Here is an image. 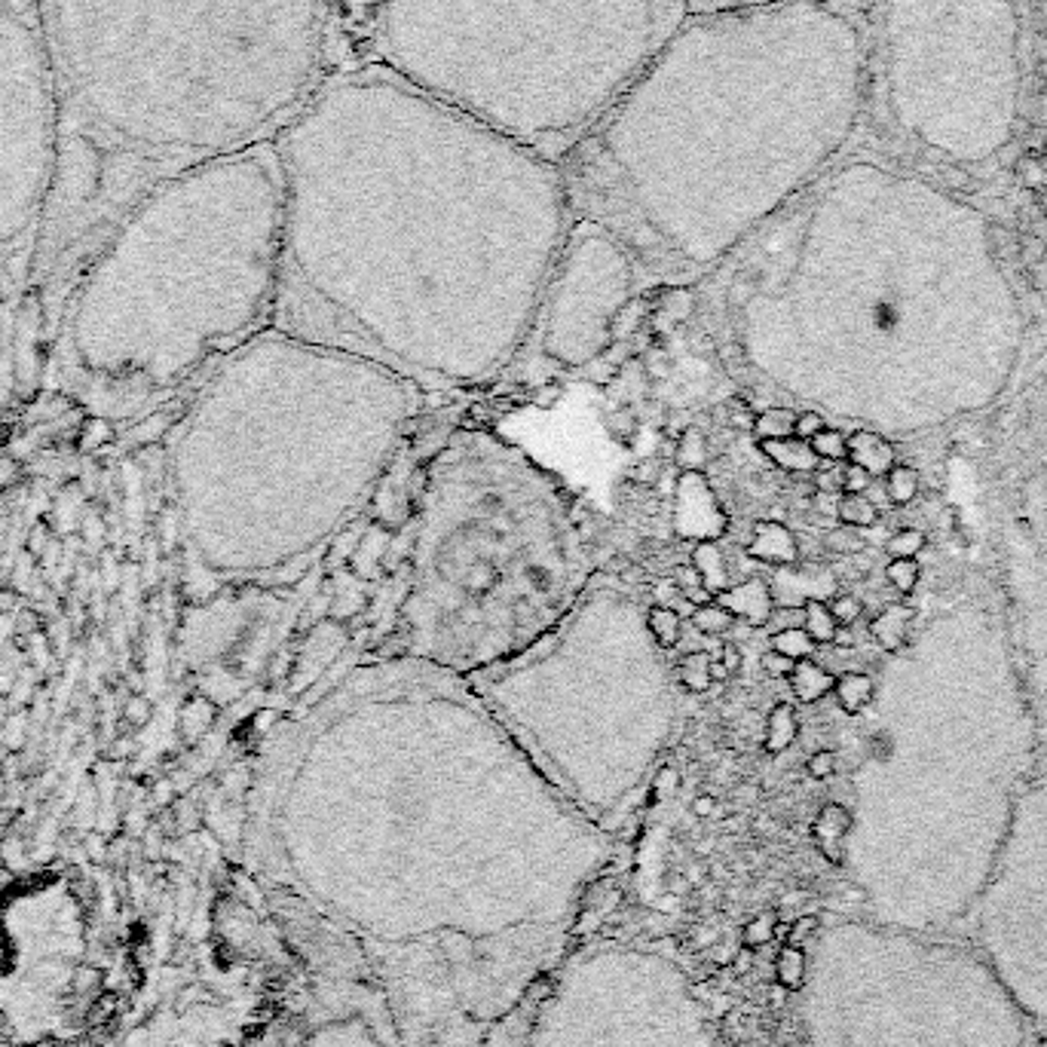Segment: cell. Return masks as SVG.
Segmentation results:
<instances>
[{
  "label": "cell",
  "mask_w": 1047,
  "mask_h": 1047,
  "mask_svg": "<svg viewBox=\"0 0 1047 1047\" xmlns=\"http://www.w3.org/2000/svg\"><path fill=\"white\" fill-rule=\"evenodd\" d=\"M270 328L423 392L512 372L573 224L561 166L387 68L331 71L273 138Z\"/></svg>",
  "instance_id": "1"
},
{
  "label": "cell",
  "mask_w": 1047,
  "mask_h": 1047,
  "mask_svg": "<svg viewBox=\"0 0 1047 1047\" xmlns=\"http://www.w3.org/2000/svg\"><path fill=\"white\" fill-rule=\"evenodd\" d=\"M871 105L852 0L690 10L564 160L573 218L641 285H698L845 160Z\"/></svg>",
  "instance_id": "2"
},
{
  "label": "cell",
  "mask_w": 1047,
  "mask_h": 1047,
  "mask_svg": "<svg viewBox=\"0 0 1047 1047\" xmlns=\"http://www.w3.org/2000/svg\"><path fill=\"white\" fill-rule=\"evenodd\" d=\"M423 392L264 328L218 358L169 438L178 527L218 585H291L395 463Z\"/></svg>",
  "instance_id": "3"
},
{
  "label": "cell",
  "mask_w": 1047,
  "mask_h": 1047,
  "mask_svg": "<svg viewBox=\"0 0 1047 1047\" xmlns=\"http://www.w3.org/2000/svg\"><path fill=\"white\" fill-rule=\"evenodd\" d=\"M65 135L157 181L273 142L331 71L328 0H37Z\"/></svg>",
  "instance_id": "4"
},
{
  "label": "cell",
  "mask_w": 1047,
  "mask_h": 1047,
  "mask_svg": "<svg viewBox=\"0 0 1047 1047\" xmlns=\"http://www.w3.org/2000/svg\"><path fill=\"white\" fill-rule=\"evenodd\" d=\"M282 218L273 142L147 187L77 291V362L101 380L160 389L270 328Z\"/></svg>",
  "instance_id": "5"
},
{
  "label": "cell",
  "mask_w": 1047,
  "mask_h": 1047,
  "mask_svg": "<svg viewBox=\"0 0 1047 1047\" xmlns=\"http://www.w3.org/2000/svg\"><path fill=\"white\" fill-rule=\"evenodd\" d=\"M395 625L377 656L475 674L564 619L600 548L564 482L509 438L460 426L419 468Z\"/></svg>",
  "instance_id": "6"
},
{
  "label": "cell",
  "mask_w": 1047,
  "mask_h": 1047,
  "mask_svg": "<svg viewBox=\"0 0 1047 1047\" xmlns=\"http://www.w3.org/2000/svg\"><path fill=\"white\" fill-rule=\"evenodd\" d=\"M686 13V0H377L374 62L561 162Z\"/></svg>",
  "instance_id": "7"
},
{
  "label": "cell",
  "mask_w": 1047,
  "mask_h": 1047,
  "mask_svg": "<svg viewBox=\"0 0 1047 1047\" xmlns=\"http://www.w3.org/2000/svg\"><path fill=\"white\" fill-rule=\"evenodd\" d=\"M468 683L533 766L595 818L644 781L674 732L665 649L641 597L610 573L536 644Z\"/></svg>",
  "instance_id": "8"
},
{
  "label": "cell",
  "mask_w": 1047,
  "mask_h": 1047,
  "mask_svg": "<svg viewBox=\"0 0 1047 1047\" xmlns=\"http://www.w3.org/2000/svg\"><path fill=\"white\" fill-rule=\"evenodd\" d=\"M812 1026L818 1047H1032V1023L971 943L894 925L824 940Z\"/></svg>",
  "instance_id": "9"
},
{
  "label": "cell",
  "mask_w": 1047,
  "mask_h": 1047,
  "mask_svg": "<svg viewBox=\"0 0 1047 1047\" xmlns=\"http://www.w3.org/2000/svg\"><path fill=\"white\" fill-rule=\"evenodd\" d=\"M894 130L952 166L1011 145L1023 105V25L1011 0H886L871 89Z\"/></svg>",
  "instance_id": "10"
},
{
  "label": "cell",
  "mask_w": 1047,
  "mask_h": 1047,
  "mask_svg": "<svg viewBox=\"0 0 1047 1047\" xmlns=\"http://www.w3.org/2000/svg\"><path fill=\"white\" fill-rule=\"evenodd\" d=\"M65 120L37 0H0V245L47 215Z\"/></svg>",
  "instance_id": "11"
},
{
  "label": "cell",
  "mask_w": 1047,
  "mask_h": 1047,
  "mask_svg": "<svg viewBox=\"0 0 1047 1047\" xmlns=\"http://www.w3.org/2000/svg\"><path fill=\"white\" fill-rule=\"evenodd\" d=\"M971 947L999 974L1035 1026H1047V808L1001 842L967 913Z\"/></svg>",
  "instance_id": "12"
},
{
  "label": "cell",
  "mask_w": 1047,
  "mask_h": 1047,
  "mask_svg": "<svg viewBox=\"0 0 1047 1047\" xmlns=\"http://www.w3.org/2000/svg\"><path fill=\"white\" fill-rule=\"evenodd\" d=\"M637 289L629 252L604 227L573 218L521 355L536 350L564 372L592 365L610 353L612 319Z\"/></svg>",
  "instance_id": "13"
},
{
  "label": "cell",
  "mask_w": 1047,
  "mask_h": 1047,
  "mask_svg": "<svg viewBox=\"0 0 1047 1047\" xmlns=\"http://www.w3.org/2000/svg\"><path fill=\"white\" fill-rule=\"evenodd\" d=\"M350 641H353V631L346 622H338V619H319L313 629L306 631L304 644H301V653L297 659L291 665L289 674V693L291 695H306L319 680H322L334 665H338L346 649H350Z\"/></svg>",
  "instance_id": "14"
},
{
  "label": "cell",
  "mask_w": 1047,
  "mask_h": 1047,
  "mask_svg": "<svg viewBox=\"0 0 1047 1047\" xmlns=\"http://www.w3.org/2000/svg\"><path fill=\"white\" fill-rule=\"evenodd\" d=\"M674 531L683 539L693 543H717L720 533L726 531V518L720 512V506L714 500L708 478L698 487V502H693L690 484L680 475L674 487Z\"/></svg>",
  "instance_id": "15"
},
{
  "label": "cell",
  "mask_w": 1047,
  "mask_h": 1047,
  "mask_svg": "<svg viewBox=\"0 0 1047 1047\" xmlns=\"http://www.w3.org/2000/svg\"><path fill=\"white\" fill-rule=\"evenodd\" d=\"M714 600L732 612L739 622L751 625V629H766L775 610L772 585L766 580H759V576H747V580L739 582V585H732V588H726L720 595H714Z\"/></svg>",
  "instance_id": "16"
},
{
  "label": "cell",
  "mask_w": 1047,
  "mask_h": 1047,
  "mask_svg": "<svg viewBox=\"0 0 1047 1047\" xmlns=\"http://www.w3.org/2000/svg\"><path fill=\"white\" fill-rule=\"evenodd\" d=\"M747 558L784 570L800 561V539L781 521H759L747 543Z\"/></svg>",
  "instance_id": "17"
},
{
  "label": "cell",
  "mask_w": 1047,
  "mask_h": 1047,
  "mask_svg": "<svg viewBox=\"0 0 1047 1047\" xmlns=\"http://www.w3.org/2000/svg\"><path fill=\"white\" fill-rule=\"evenodd\" d=\"M849 463L861 466L871 478H886L891 468L898 466V451L894 445L871 429H854L849 436Z\"/></svg>",
  "instance_id": "18"
},
{
  "label": "cell",
  "mask_w": 1047,
  "mask_h": 1047,
  "mask_svg": "<svg viewBox=\"0 0 1047 1047\" xmlns=\"http://www.w3.org/2000/svg\"><path fill=\"white\" fill-rule=\"evenodd\" d=\"M392 548V531L384 524H374L365 531V536L358 539L350 567H353L355 580H380L387 570V555Z\"/></svg>",
  "instance_id": "19"
},
{
  "label": "cell",
  "mask_w": 1047,
  "mask_h": 1047,
  "mask_svg": "<svg viewBox=\"0 0 1047 1047\" xmlns=\"http://www.w3.org/2000/svg\"><path fill=\"white\" fill-rule=\"evenodd\" d=\"M763 456L778 466L781 472H790V475H812L821 468V460L818 453L812 451V445L803 441V438L790 436V438H775V441H757Z\"/></svg>",
  "instance_id": "20"
},
{
  "label": "cell",
  "mask_w": 1047,
  "mask_h": 1047,
  "mask_svg": "<svg viewBox=\"0 0 1047 1047\" xmlns=\"http://www.w3.org/2000/svg\"><path fill=\"white\" fill-rule=\"evenodd\" d=\"M916 625V610L913 607H903V604H888L886 610L879 612L876 619L871 622V634L876 644L888 649V653H898L906 646L910 641V629Z\"/></svg>",
  "instance_id": "21"
},
{
  "label": "cell",
  "mask_w": 1047,
  "mask_h": 1047,
  "mask_svg": "<svg viewBox=\"0 0 1047 1047\" xmlns=\"http://www.w3.org/2000/svg\"><path fill=\"white\" fill-rule=\"evenodd\" d=\"M790 693L796 695V702L803 705H815L821 702L824 695L833 693V683H837V674L827 671L824 665H818L815 659H803L793 665V671L788 674Z\"/></svg>",
  "instance_id": "22"
},
{
  "label": "cell",
  "mask_w": 1047,
  "mask_h": 1047,
  "mask_svg": "<svg viewBox=\"0 0 1047 1047\" xmlns=\"http://www.w3.org/2000/svg\"><path fill=\"white\" fill-rule=\"evenodd\" d=\"M833 695H837V705L849 717L861 714L864 708H871L873 695H876V683H873L871 674L864 671H845V674L837 677L833 683Z\"/></svg>",
  "instance_id": "23"
},
{
  "label": "cell",
  "mask_w": 1047,
  "mask_h": 1047,
  "mask_svg": "<svg viewBox=\"0 0 1047 1047\" xmlns=\"http://www.w3.org/2000/svg\"><path fill=\"white\" fill-rule=\"evenodd\" d=\"M690 564L702 573V582H705V588H708L710 595H720L726 588H732V585H729V567H726L720 543H695L693 561H690Z\"/></svg>",
  "instance_id": "24"
},
{
  "label": "cell",
  "mask_w": 1047,
  "mask_h": 1047,
  "mask_svg": "<svg viewBox=\"0 0 1047 1047\" xmlns=\"http://www.w3.org/2000/svg\"><path fill=\"white\" fill-rule=\"evenodd\" d=\"M796 735H800V717H796V710H793V705H788V702H778V705L769 710V717H766V751H769V754H781V751H788L790 744L796 742Z\"/></svg>",
  "instance_id": "25"
},
{
  "label": "cell",
  "mask_w": 1047,
  "mask_h": 1047,
  "mask_svg": "<svg viewBox=\"0 0 1047 1047\" xmlns=\"http://www.w3.org/2000/svg\"><path fill=\"white\" fill-rule=\"evenodd\" d=\"M879 506L867 494H839L837 521L854 531H871L879 524Z\"/></svg>",
  "instance_id": "26"
},
{
  "label": "cell",
  "mask_w": 1047,
  "mask_h": 1047,
  "mask_svg": "<svg viewBox=\"0 0 1047 1047\" xmlns=\"http://www.w3.org/2000/svg\"><path fill=\"white\" fill-rule=\"evenodd\" d=\"M793 426H796V411L790 404H769L757 411L751 433L757 441H775V438L793 436Z\"/></svg>",
  "instance_id": "27"
},
{
  "label": "cell",
  "mask_w": 1047,
  "mask_h": 1047,
  "mask_svg": "<svg viewBox=\"0 0 1047 1047\" xmlns=\"http://www.w3.org/2000/svg\"><path fill=\"white\" fill-rule=\"evenodd\" d=\"M677 683L693 695H705L714 686L710 677V653L708 649H695L690 656L677 661Z\"/></svg>",
  "instance_id": "28"
},
{
  "label": "cell",
  "mask_w": 1047,
  "mask_h": 1047,
  "mask_svg": "<svg viewBox=\"0 0 1047 1047\" xmlns=\"http://www.w3.org/2000/svg\"><path fill=\"white\" fill-rule=\"evenodd\" d=\"M646 629H649L653 641H656L665 653H671V649L680 644V637H683V619H680V612L671 610V607L653 604V607H646Z\"/></svg>",
  "instance_id": "29"
},
{
  "label": "cell",
  "mask_w": 1047,
  "mask_h": 1047,
  "mask_svg": "<svg viewBox=\"0 0 1047 1047\" xmlns=\"http://www.w3.org/2000/svg\"><path fill=\"white\" fill-rule=\"evenodd\" d=\"M803 612H806V619H803V629H806V634L815 641L818 646H824V644H833V634H837V619H833V612H830V607L824 604L821 597H808L806 604H803Z\"/></svg>",
  "instance_id": "30"
},
{
  "label": "cell",
  "mask_w": 1047,
  "mask_h": 1047,
  "mask_svg": "<svg viewBox=\"0 0 1047 1047\" xmlns=\"http://www.w3.org/2000/svg\"><path fill=\"white\" fill-rule=\"evenodd\" d=\"M674 456L683 472H698L708 463V438L698 426H686L674 445Z\"/></svg>",
  "instance_id": "31"
},
{
  "label": "cell",
  "mask_w": 1047,
  "mask_h": 1047,
  "mask_svg": "<svg viewBox=\"0 0 1047 1047\" xmlns=\"http://www.w3.org/2000/svg\"><path fill=\"white\" fill-rule=\"evenodd\" d=\"M690 622H693V629L698 631V634H705V637H723V634H729V631L735 629V622H739V619L726 610V607H720L717 600H710V604L695 607L693 616H690Z\"/></svg>",
  "instance_id": "32"
},
{
  "label": "cell",
  "mask_w": 1047,
  "mask_h": 1047,
  "mask_svg": "<svg viewBox=\"0 0 1047 1047\" xmlns=\"http://www.w3.org/2000/svg\"><path fill=\"white\" fill-rule=\"evenodd\" d=\"M918 472L913 466H894L886 475V497L891 506H910L918 497Z\"/></svg>",
  "instance_id": "33"
},
{
  "label": "cell",
  "mask_w": 1047,
  "mask_h": 1047,
  "mask_svg": "<svg viewBox=\"0 0 1047 1047\" xmlns=\"http://www.w3.org/2000/svg\"><path fill=\"white\" fill-rule=\"evenodd\" d=\"M772 649L775 653H781V656H788V659H793V661H803V659H812V653L818 649V644L812 641L806 634V629H784V631H775L772 634Z\"/></svg>",
  "instance_id": "34"
},
{
  "label": "cell",
  "mask_w": 1047,
  "mask_h": 1047,
  "mask_svg": "<svg viewBox=\"0 0 1047 1047\" xmlns=\"http://www.w3.org/2000/svg\"><path fill=\"white\" fill-rule=\"evenodd\" d=\"M646 316H649V309H646L644 297H631L629 304L619 309V316L612 319V340L619 343V340L634 338L646 325Z\"/></svg>",
  "instance_id": "35"
},
{
  "label": "cell",
  "mask_w": 1047,
  "mask_h": 1047,
  "mask_svg": "<svg viewBox=\"0 0 1047 1047\" xmlns=\"http://www.w3.org/2000/svg\"><path fill=\"white\" fill-rule=\"evenodd\" d=\"M812 451L818 453L821 463H842L849 460V436L842 429H833V426H824L818 436L808 441Z\"/></svg>",
  "instance_id": "36"
},
{
  "label": "cell",
  "mask_w": 1047,
  "mask_h": 1047,
  "mask_svg": "<svg viewBox=\"0 0 1047 1047\" xmlns=\"http://www.w3.org/2000/svg\"><path fill=\"white\" fill-rule=\"evenodd\" d=\"M886 580L898 595H913L922 580V567L916 558H891V564L886 567Z\"/></svg>",
  "instance_id": "37"
},
{
  "label": "cell",
  "mask_w": 1047,
  "mask_h": 1047,
  "mask_svg": "<svg viewBox=\"0 0 1047 1047\" xmlns=\"http://www.w3.org/2000/svg\"><path fill=\"white\" fill-rule=\"evenodd\" d=\"M925 533L916 531V527H903L898 531L891 539L886 543V551L891 558H918V551L925 548Z\"/></svg>",
  "instance_id": "38"
},
{
  "label": "cell",
  "mask_w": 1047,
  "mask_h": 1047,
  "mask_svg": "<svg viewBox=\"0 0 1047 1047\" xmlns=\"http://www.w3.org/2000/svg\"><path fill=\"white\" fill-rule=\"evenodd\" d=\"M824 546L830 548V551H837V555H861V548H864V539L857 536V531H854V527H845V524H839L837 531H830L827 536H824Z\"/></svg>",
  "instance_id": "39"
},
{
  "label": "cell",
  "mask_w": 1047,
  "mask_h": 1047,
  "mask_svg": "<svg viewBox=\"0 0 1047 1047\" xmlns=\"http://www.w3.org/2000/svg\"><path fill=\"white\" fill-rule=\"evenodd\" d=\"M830 607V612H833V619H837V625H854L857 619H861V612H864V604H861V597L857 595H833V600L827 604Z\"/></svg>",
  "instance_id": "40"
},
{
  "label": "cell",
  "mask_w": 1047,
  "mask_h": 1047,
  "mask_svg": "<svg viewBox=\"0 0 1047 1047\" xmlns=\"http://www.w3.org/2000/svg\"><path fill=\"white\" fill-rule=\"evenodd\" d=\"M803 619H806V612H803V607H775L772 610V619H769V625L766 629L772 631H784V629H803Z\"/></svg>",
  "instance_id": "41"
},
{
  "label": "cell",
  "mask_w": 1047,
  "mask_h": 1047,
  "mask_svg": "<svg viewBox=\"0 0 1047 1047\" xmlns=\"http://www.w3.org/2000/svg\"><path fill=\"white\" fill-rule=\"evenodd\" d=\"M824 426H827V423H824V417L818 414V411H796V426H793V436L803 438V441H812V438L821 433Z\"/></svg>",
  "instance_id": "42"
},
{
  "label": "cell",
  "mask_w": 1047,
  "mask_h": 1047,
  "mask_svg": "<svg viewBox=\"0 0 1047 1047\" xmlns=\"http://www.w3.org/2000/svg\"><path fill=\"white\" fill-rule=\"evenodd\" d=\"M871 475L854 463L842 466V494H867L871 490Z\"/></svg>",
  "instance_id": "43"
},
{
  "label": "cell",
  "mask_w": 1047,
  "mask_h": 1047,
  "mask_svg": "<svg viewBox=\"0 0 1047 1047\" xmlns=\"http://www.w3.org/2000/svg\"><path fill=\"white\" fill-rule=\"evenodd\" d=\"M812 478H815V490H818V494H830V497L842 494V468H837L833 463L827 468L812 472Z\"/></svg>",
  "instance_id": "44"
},
{
  "label": "cell",
  "mask_w": 1047,
  "mask_h": 1047,
  "mask_svg": "<svg viewBox=\"0 0 1047 1047\" xmlns=\"http://www.w3.org/2000/svg\"><path fill=\"white\" fill-rule=\"evenodd\" d=\"M806 769H808V775L812 778H830L833 775V769H837V754L833 751H818V754H812L808 757V763H806Z\"/></svg>",
  "instance_id": "45"
},
{
  "label": "cell",
  "mask_w": 1047,
  "mask_h": 1047,
  "mask_svg": "<svg viewBox=\"0 0 1047 1047\" xmlns=\"http://www.w3.org/2000/svg\"><path fill=\"white\" fill-rule=\"evenodd\" d=\"M793 665H796V661L781 656V653H775V649H769V653L763 656V671L769 677H788L790 671H793Z\"/></svg>",
  "instance_id": "46"
},
{
  "label": "cell",
  "mask_w": 1047,
  "mask_h": 1047,
  "mask_svg": "<svg viewBox=\"0 0 1047 1047\" xmlns=\"http://www.w3.org/2000/svg\"><path fill=\"white\" fill-rule=\"evenodd\" d=\"M629 475L634 484H656L661 475V466L656 460H641L637 466L629 468Z\"/></svg>",
  "instance_id": "47"
},
{
  "label": "cell",
  "mask_w": 1047,
  "mask_h": 1047,
  "mask_svg": "<svg viewBox=\"0 0 1047 1047\" xmlns=\"http://www.w3.org/2000/svg\"><path fill=\"white\" fill-rule=\"evenodd\" d=\"M646 374L649 377H656V380H665V377H671V362H668V355L661 353V350H653V353L646 355Z\"/></svg>",
  "instance_id": "48"
},
{
  "label": "cell",
  "mask_w": 1047,
  "mask_h": 1047,
  "mask_svg": "<svg viewBox=\"0 0 1047 1047\" xmlns=\"http://www.w3.org/2000/svg\"><path fill=\"white\" fill-rule=\"evenodd\" d=\"M720 661H723V668L732 674V671H739L742 668V661H744V656H742V649L735 644H726V646H720Z\"/></svg>",
  "instance_id": "49"
},
{
  "label": "cell",
  "mask_w": 1047,
  "mask_h": 1047,
  "mask_svg": "<svg viewBox=\"0 0 1047 1047\" xmlns=\"http://www.w3.org/2000/svg\"><path fill=\"white\" fill-rule=\"evenodd\" d=\"M833 646H839V649H852L854 646L852 625H839L837 634H833Z\"/></svg>",
  "instance_id": "50"
},
{
  "label": "cell",
  "mask_w": 1047,
  "mask_h": 1047,
  "mask_svg": "<svg viewBox=\"0 0 1047 1047\" xmlns=\"http://www.w3.org/2000/svg\"><path fill=\"white\" fill-rule=\"evenodd\" d=\"M714 808H717L714 796H698V800L693 803V812H695V815H702V818H705V815H710Z\"/></svg>",
  "instance_id": "51"
},
{
  "label": "cell",
  "mask_w": 1047,
  "mask_h": 1047,
  "mask_svg": "<svg viewBox=\"0 0 1047 1047\" xmlns=\"http://www.w3.org/2000/svg\"><path fill=\"white\" fill-rule=\"evenodd\" d=\"M1032 1047H1047V1030H1045V1035H1042V1038H1038V1042H1035Z\"/></svg>",
  "instance_id": "52"
},
{
  "label": "cell",
  "mask_w": 1047,
  "mask_h": 1047,
  "mask_svg": "<svg viewBox=\"0 0 1047 1047\" xmlns=\"http://www.w3.org/2000/svg\"><path fill=\"white\" fill-rule=\"evenodd\" d=\"M686 3H690V0H686Z\"/></svg>",
  "instance_id": "53"
}]
</instances>
